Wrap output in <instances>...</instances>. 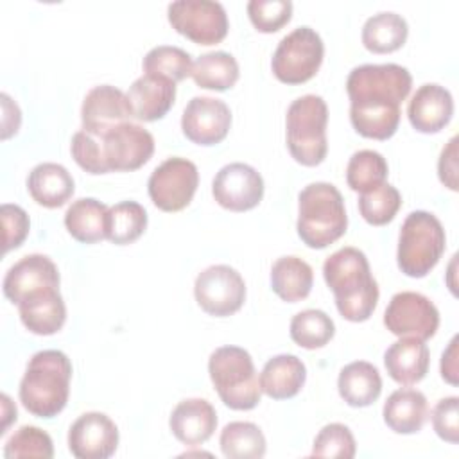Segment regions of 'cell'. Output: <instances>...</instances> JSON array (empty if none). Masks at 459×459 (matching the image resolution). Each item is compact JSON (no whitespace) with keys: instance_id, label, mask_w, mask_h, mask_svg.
I'll return each mask as SVG.
<instances>
[{"instance_id":"ba28073f","label":"cell","mask_w":459,"mask_h":459,"mask_svg":"<svg viewBox=\"0 0 459 459\" xmlns=\"http://www.w3.org/2000/svg\"><path fill=\"white\" fill-rule=\"evenodd\" d=\"M411 86L412 77L409 70L396 63L360 65L355 66L346 79L350 102L400 106L411 93Z\"/></svg>"},{"instance_id":"1f68e13d","label":"cell","mask_w":459,"mask_h":459,"mask_svg":"<svg viewBox=\"0 0 459 459\" xmlns=\"http://www.w3.org/2000/svg\"><path fill=\"white\" fill-rule=\"evenodd\" d=\"M238 63L224 50L203 54L192 65V79L199 88L224 91L238 81Z\"/></svg>"},{"instance_id":"4fadbf2b","label":"cell","mask_w":459,"mask_h":459,"mask_svg":"<svg viewBox=\"0 0 459 459\" xmlns=\"http://www.w3.org/2000/svg\"><path fill=\"white\" fill-rule=\"evenodd\" d=\"M108 170L131 172L145 165L154 152L152 134L138 124H120L99 140Z\"/></svg>"},{"instance_id":"60d3db41","label":"cell","mask_w":459,"mask_h":459,"mask_svg":"<svg viewBox=\"0 0 459 459\" xmlns=\"http://www.w3.org/2000/svg\"><path fill=\"white\" fill-rule=\"evenodd\" d=\"M247 14L251 23L260 32H276L290 22V0H251L247 2Z\"/></svg>"},{"instance_id":"f1b7e54d","label":"cell","mask_w":459,"mask_h":459,"mask_svg":"<svg viewBox=\"0 0 459 459\" xmlns=\"http://www.w3.org/2000/svg\"><path fill=\"white\" fill-rule=\"evenodd\" d=\"M312 285L314 271L299 256H281L271 267V287L274 294L287 303L305 299Z\"/></svg>"},{"instance_id":"4dcf8cb0","label":"cell","mask_w":459,"mask_h":459,"mask_svg":"<svg viewBox=\"0 0 459 459\" xmlns=\"http://www.w3.org/2000/svg\"><path fill=\"white\" fill-rule=\"evenodd\" d=\"M409 25L402 14L384 11L366 20L362 27V45L375 54H389L403 47Z\"/></svg>"},{"instance_id":"7a4b0ae2","label":"cell","mask_w":459,"mask_h":459,"mask_svg":"<svg viewBox=\"0 0 459 459\" xmlns=\"http://www.w3.org/2000/svg\"><path fill=\"white\" fill-rule=\"evenodd\" d=\"M72 362L59 350H43L30 357L20 382L22 405L38 418L57 416L70 394Z\"/></svg>"},{"instance_id":"ffe728a7","label":"cell","mask_w":459,"mask_h":459,"mask_svg":"<svg viewBox=\"0 0 459 459\" xmlns=\"http://www.w3.org/2000/svg\"><path fill=\"white\" fill-rule=\"evenodd\" d=\"M169 425L176 439L185 445L197 446L208 441L215 432L217 412L204 398H186L174 407Z\"/></svg>"},{"instance_id":"f546056e","label":"cell","mask_w":459,"mask_h":459,"mask_svg":"<svg viewBox=\"0 0 459 459\" xmlns=\"http://www.w3.org/2000/svg\"><path fill=\"white\" fill-rule=\"evenodd\" d=\"M400 106L375 104V102H351L350 120L353 129L373 140L391 138L400 124Z\"/></svg>"},{"instance_id":"5bb4252c","label":"cell","mask_w":459,"mask_h":459,"mask_svg":"<svg viewBox=\"0 0 459 459\" xmlns=\"http://www.w3.org/2000/svg\"><path fill=\"white\" fill-rule=\"evenodd\" d=\"M212 194L230 212H247L264 197V179L247 163H228L213 178Z\"/></svg>"},{"instance_id":"52a82bcc","label":"cell","mask_w":459,"mask_h":459,"mask_svg":"<svg viewBox=\"0 0 459 459\" xmlns=\"http://www.w3.org/2000/svg\"><path fill=\"white\" fill-rule=\"evenodd\" d=\"M325 56L321 36L303 25L283 36L273 54L271 68L278 81L285 84H301L312 79Z\"/></svg>"},{"instance_id":"f6af8a7d","label":"cell","mask_w":459,"mask_h":459,"mask_svg":"<svg viewBox=\"0 0 459 459\" xmlns=\"http://www.w3.org/2000/svg\"><path fill=\"white\" fill-rule=\"evenodd\" d=\"M437 174L445 186L457 190V136H452L443 147L437 161Z\"/></svg>"},{"instance_id":"74e56055","label":"cell","mask_w":459,"mask_h":459,"mask_svg":"<svg viewBox=\"0 0 459 459\" xmlns=\"http://www.w3.org/2000/svg\"><path fill=\"white\" fill-rule=\"evenodd\" d=\"M402 206V195L396 186L382 183L359 197V212L362 219L373 226H384L394 219Z\"/></svg>"},{"instance_id":"277c9868","label":"cell","mask_w":459,"mask_h":459,"mask_svg":"<svg viewBox=\"0 0 459 459\" xmlns=\"http://www.w3.org/2000/svg\"><path fill=\"white\" fill-rule=\"evenodd\" d=\"M212 384L233 411H251L260 402V380L251 355L240 346H221L208 359Z\"/></svg>"},{"instance_id":"6da1fadb","label":"cell","mask_w":459,"mask_h":459,"mask_svg":"<svg viewBox=\"0 0 459 459\" xmlns=\"http://www.w3.org/2000/svg\"><path fill=\"white\" fill-rule=\"evenodd\" d=\"M323 276L335 296L339 314L362 323L371 317L378 303V283L371 274L366 255L357 247H341L323 264Z\"/></svg>"},{"instance_id":"8fae6325","label":"cell","mask_w":459,"mask_h":459,"mask_svg":"<svg viewBox=\"0 0 459 459\" xmlns=\"http://www.w3.org/2000/svg\"><path fill=\"white\" fill-rule=\"evenodd\" d=\"M197 305L210 316L226 317L240 310L246 301V283L240 273L219 264L201 271L194 283Z\"/></svg>"},{"instance_id":"9a60e30c","label":"cell","mask_w":459,"mask_h":459,"mask_svg":"<svg viewBox=\"0 0 459 459\" xmlns=\"http://www.w3.org/2000/svg\"><path fill=\"white\" fill-rule=\"evenodd\" d=\"M231 111L228 104L215 97H194L181 117L183 134L197 145L221 143L230 131Z\"/></svg>"},{"instance_id":"d6a6232c","label":"cell","mask_w":459,"mask_h":459,"mask_svg":"<svg viewBox=\"0 0 459 459\" xmlns=\"http://www.w3.org/2000/svg\"><path fill=\"white\" fill-rule=\"evenodd\" d=\"M221 450L230 459H260L265 455V436L251 421H231L221 432Z\"/></svg>"},{"instance_id":"ee69618b","label":"cell","mask_w":459,"mask_h":459,"mask_svg":"<svg viewBox=\"0 0 459 459\" xmlns=\"http://www.w3.org/2000/svg\"><path fill=\"white\" fill-rule=\"evenodd\" d=\"M432 427L436 434L452 445L459 441V398H441L432 411Z\"/></svg>"},{"instance_id":"5b68a950","label":"cell","mask_w":459,"mask_h":459,"mask_svg":"<svg viewBox=\"0 0 459 459\" xmlns=\"http://www.w3.org/2000/svg\"><path fill=\"white\" fill-rule=\"evenodd\" d=\"M445 247L446 235L441 221L425 210L411 212L398 237V267L411 278H423L437 265Z\"/></svg>"},{"instance_id":"8992f818","label":"cell","mask_w":459,"mask_h":459,"mask_svg":"<svg viewBox=\"0 0 459 459\" xmlns=\"http://www.w3.org/2000/svg\"><path fill=\"white\" fill-rule=\"evenodd\" d=\"M328 108L323 97L308 93L292 100L287 109V147L290 156L305 165H319L328 152Z\"/></svg>"},{"instance_id":"3957f363","label":"cell","mask_w":459,"mask_h":459,"mask_svg":"<svg viewBox=\"0 0 459 459\" xmlns=\"http://www.w3.org/2000/svg\"><path fill=\"white\" fill-rule=\"evenodd\" d=\"M298 235L312 249H323L339 240L348 228L341 192L326 181L307 185L298 195Z\"/></svg>"},{"instance_id":"7bdbcfd3","label":"cell","mask_w":459,"mask_h":459,"mask_svg":"<svg viewBox=\"0 0 459 459\" xmlns=\"http://www.w3.org/2000/svg\"><path fill=\"white\" fill-rule=\"evenodd\" d=\"M2 224H4V253L16 249L27 238L30 221L27 212L18 204H2Z\"/></svg>"},{"instance_id":"d590c367","label":"cell","mask_w":459,"mask_h":459,"mask_svg":"<svg viewBox=\"0 0 459 459\" xmlns=\"http://www.w3.org/2000/svg\"><path fill=\"white\" fill-rule=\"evenodd\" d=\"M389 167L385 158L371 149H362L351 154L346 167V183L353 192H368L385 183Z\"/></svg>"},{"instance_id":"484cf974","label":"cell","mask_w":459,"mask_h":459,"mask_svg":"<svg viewBox=\"0 0 459 459\" xmlns=\"http://www.w3.org/2000/svg\"><path fill=\"white\" fill-rule=\"evenodd\" d=\"M385 425L396 434H416L429 418L427 398L418 389H396L384 403Z\"/></svg>"},{"instance_id":"9c48e42d","label":"cell","mask_w":459,"mask_h":459,"mask_svg":"<svg viewBox=\"0 0 459 459\" xmlns=\"http://www.w3.org/2000/svg\"><path fill=\"white\" fill-rule=\"evenodd\" d=\"M167 18L176 32L197 45H217L230 29L226 9L213 0H176L169 4Z\"/></svg>"},{"instance_id":"e575fe53","label":"cell","mask_w":459,"mask_h":459,"mask_svg":"<svg viewBox=\"0 0 459 459\" xmlns=\"http://www.w3.org/2000/svg\"><path fill=\"white\" fill-rule=\"evenodd\" d=\"M333 333L335 325L332 317L323 310L307 308L290 319V339L305 350H317L326 346Z\"/></svg>"},{"instance_id":"8d00e7d4","label":"cell","mask_w":459,"mask_h":459,"mask_svg":"<svg viewBox=\"0 0 459 459\" xmlns=\"http://www.w3.org/2000/svg\"><path fill=\"white\" fill-rule=\"evenodd\" d=\"M192 57L186 50L170 45H160L151 48L143 57V72L147 75H158L179 82L192 72Z\"/></svg>"},{"instance_id":"b9f144b4","label":"cell","mask_w":459,"mask_h":459,"mask_svg":"<svg viewBox=\"0 0 459 459\" xmlns=\"http://www.w3.org/2000/svg\"><path fill=\"white\" fill-rule=\"evenodd\" d=\"M72 156L75 160V163L90 172V174H106L109 172L104 158H102V151H100V143L95 136H91L86 131H77L72 138V145H70Z\"/></svg>"},{"instance_id":"ab89813d","label":"cell","mask_w":459,"mask_h":459,"mask_svg":"<svg viewBox=\"0 0 459 459\" xmlns=\"http://www.w3.org/2000/svg\"><path fill=\"white\" fill-rule=\"evenodd\" d=\"M357 452L355 437L351 430L342 423H328L325 425L312 446V455L316 457H339V459H351Z\"/></svg>"},{"instance_id":"f35d334b","label":"cell","mask_w":459,"mask_h":459,"mask_svg":"<svg viewBox=\"0 0 459 459\" xmlns=\"http://www.w3.org/2000/svg\"><path fill=\"white\" fill-rule=\"evenodd\" d=\"M4 455L7 459H22V457H39L50 459L54 455L52 437L34 425L20 427L5 443Z\"/></svg>"},{"instance_id":"44dd1931","label":"cell","mask_w":459,"mask_h":459,"mask_svg":"<svg viewBox=\"0 0 459 459\" xmlns=\"http://www.w3.org/2000/svg\"><path fill=\"white\" fill-rule=\"evenodd\" d=\"M127 100L134 118L143 122L160 120L174 106L176 82L165 77L143 74L129 86Z\"/></svg>"},{"instance_id":"83f0119b","label":"cell","mask_w":459,"mask_h":459,"mask_svg":"<svg viewBox=\"0 0 459 459\" xmlns=\"http://www.w3.org/2000/svg\"><path fill=\"white\" fill-rule=\"evenodd\" d=\"M108 212L109 208L104 203L93 197H81L68 206L65 226L77 242L93 244L108 237Z\"/></svg>"},{"instance_id":"d4e9b609","label":"cell","mask_w":459,"mask_h":459,"mask_svg":"<svg viewBox=\"0 0 459 459\" xmlns=\"http://www.w3.org/2000/svg\"><path fill=\"white\" fill-rule=\"evenodd\" d=\"M307 380V368L296 355L281 353L269 359L260 373V389L273 400L296 396Z\"/></svg>"},{"instance_id":"7c38bea8","label":"cell","mask_w":459,"mask_h":459,"mask_svg":"<svg viewBox=\"0 0 459 459\" xmlns=\"http://www.w3.org/2000/svg\"><path fill=\"white\" fill-rule=\"evenodd\" d=\"M384 325L398 337H416L427 341L439 326V312L427 296L403 290L391 298L384 312Z\"/></svg>"},{"instance_id":"30bf717a","label":"cell","mask_w":459,"mask_h":459,"mask_svg":"<svg viewBox=\"0 0 459 459\" xmlns=\"http://www.w3.org/2000/svg\"><path fill=\"white\" fill-rule=\"evenodd\" d=\"M197 185L199 172L195 163L172 156L152 170L147 190L154 206L163 212H179L190 204Z\"/></svg>"},{"instance_id":"e0dca14e","label":"cell","mask_w":459,"mask_h":459,"mask_svg":"<svg viewBox=\"0 0 459 459\" xmlns=\"http://www.w3.org/2000/svg\"><path fill=\"white\" fill-rule=\"evenodd\" d=\"M131 117L133 109L127 95L111 84L91 88L81 106L82 131L95 138H100L113 127L126 124Z\"/></svg>"},{"instance_id":"cb8c5ba5","label":"cell","mask_w":459,"mask_h":459,"mask_svg":"<svg viewBox=\"0 0 459 459\" xmlns=\"http://www.w3.org/2000/svg\"><path fill=\"white\" fill-rule=\"evenodd\" d=\"M30 197L45 208L63 206L75 190L72 174L59 163L45 161L36 165L27 178Z\"/></svg>"},{"instance_id":"2e32d148","label":"cell","mask_w":459,"mask_h":459,"mask_svg":"<svg viewBox=\"0 0 459 459\" xmlns=\"http://www.w3.org/2000/svg\"><path fill=\"white\" fill-rule=\"evenodd\" d=\"M117 446L118 429L104 412H84L68 430V448L77 459H108Z\"/></svg>"},{"instance_id":"4316f807","label":"cell","mask_w":459,"mask_h":459,"mask_svg":"<svg viewBox=\"0 0 459 459\" xmlns=\"http://www.w3.org/2000/svg\"><path fill=\"white\" fill-rule=\"evenodd\" d=\"M337 389L350 407H368L382 393V377L371 362L355 360L341 369Z\"/></svg>"},{"instance_id":"d6986e66","label":"cell","mask_w":459,"mask_h":459,"mask_svg":"<svg viewBox=\"0 0 459 459\" xmlns=\"http://www.w3.org/2000/svg\"><path fill=\"white\" fill-rule=\"evenodd\" d=\"M454 115L452 93L436 82H427L416 90L407 106L411 126L425 134L439 133Z\"/></svg>"},{"instance_id":"603a6c76","label":"cell","mask_w":459,"mask_h":459,"mask_svg":"<svg viewBox=\"0 0 459 459\" xmlns=\"http://www.w3.org/2000/svg\"><path fill=\"white\" fill-rule=\"evenodd\" d=\"M23 326L36 335H52L66 321V307L59 289H47L27 296L18 303Z\"/></svg>"},{"instance_id":"ac0fdd59","label":"cell","mask_w":459,"mask_h":459,"mask_svg":"<svg viewBox=\"0 0 459 459\" xmlns=\"http://www.w3.org/2000/svg\"><path fill=\"white\" fill-rule=\"evenodd\" d=\"M2 287L5 298L18 305L39 290L59 289V271L47 255H27L9 267Z\"/></svg>"},{"instance_id":"7402d4cb","label":"cell","mask_w":459,"mask_h":459,"mask_svg":"<svg viewBox=\"0 0 459 459\" xmlns=\"http://www.w3.org/2000/svg\"><path fill=\"white\" fill-rule=\"evenodd\" d=\"M430 364V351L425 341L416 337H402L384 353L387 375L400 385H412L425 378Z\"/></svg>"},{"instance_id":"836d02e7","label":"cell","mask_w":459,"mask_h":459,"mask_svg":"<svg viewBox=\"0 0 459 459\" xmlns=\"http://www.w3.org/2000/svg\"><path fill=\"white\" fill-rule=\"evenodd\" d=\"M147 228V212L136 201H122L108 212V240L126 246L142 237Z\"/></svg>"},{"instance_id":"bcb514c9","label":"cell","mask_w":459,"mask_h":459,"mask_svg":"<svg viewBox=\"0 0 459 459\" xmlns=\"http://www.w3.org/2000/svg\"><path fill=\"white\" fill-rule=\"evenodd\" d=\"M457 335L452 337L448 348L441 355V377L450 385H457Z\"/></svg>"},{"instance_id":"7dc6e473","label":"cell","mask_w":459,"mask_h":459,"mask_svg":"<svg viewBox=\"0 0 459 459\" xmlns=\"http://www.w3.org/2000/svg\"><path fill=\"white\" fill-rule=\"evenodd\" d=\"M2 405H4V423H2V430H0V434H4L5 432V429L9 427V423H11V420H16V407L11 403V400H9V396L7 394H2Z\"/></svg>"}]
</instances>
